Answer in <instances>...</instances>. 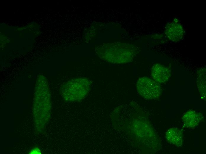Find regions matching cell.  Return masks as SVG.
<instances>
[{
  "mask_svg": "<svg viewBox=\"0 0 206 154\" xmlns=\"http://www.w3.org/2000/svg\"><path fill=\"white\" fill-rule=\"evenodd\" d=\"M138 93L147 100H156L159 98L161 93L159 83L149 78L142 77L139 78L136 84Z\"/></svg>",
  "mask_w": 206,
  "mask_h": 154,
  "instance_id": "3",
  "label": "cell"
},
{
  "mask_svg": "<svg viewBox=\"0 0 206 154\" xmlns=\"http://www.w3.org/2000/svg\"><path fill=\"white\" fill-rule=\"evenodd\" d=\"M99 51V55L102 58L116 64L131 62L136 53V49L133 46L119 43L103 46Z\"/></svg>",
  "mask_w": 206,
  "mask_h": 154,
  "instance_id": "1",
  "label": "cell"
},
{
  "mask_svg": "<svg viewBox=\"0 0 206 154\" xmlns=\"http://www.w3.org/2000/svg\"><path fill=\"white\" fill-rule=\"evenodd\" d=\"M202 73V74H203ZM200 75L199 74V77L197 79L198 82V87L199 92L202 96H205L206 95V76L205 72L204 75Z\"/></svg>",
  "mask_w": 206,
  "mask_h": 154,
  "instance_id": "8",
  "label": "cell"
},
{
  "mask_svg": "<svg viewBox=\"0 0 206 154\" xmlns=\"http://www.w3.org/2000/svg\"><path fill=\"white\" fill-rule=\"evenodd\" d=\"M170 74L169 69L160 64L154 65L151 68V76L154 80L158 83H164L168 81Z\"/></svg>",
  "mask_w": 206,
  "mask_h": 154,
  "instance_id": "4",
  "label": "cell"
},
{
  "mask_svg": "<svg viewBox=\"0 0 206 154\" xmlns=\"http://www.w3.org/2000/svg\"><path fill=\"white\" fill-rule=\"evenodd\" d=\"M165 32L167 37L174 41H179L183 35L182 26L179 23L175 22L170 23L166 25Z\"/></svg>",
  "mask_w": 206,
  "mask_h": 154,
  "instance_id": "5",
  "label": "cell"
},
{
  "mask_svg": "<svg viewBox=\"0 0 206 154\" xmlns=\"http://www.w3.org/2000/svg\"><path fill=\"white\" fill-rule=\"evenodd\" d=\"M199 113L194 110H190L183 115L182 119L184 125L187 127L193 128L197 126L202 120Z\"/></svg>",
  "mask_w": 206,
  "mask_h": 154,
  "instance_id": "6",
  "label": "cell"
},
{
  "mask_svg": "<svg viewBox=\"0 0 206 154\" xmlns=\"http://www.w3.org/2000/svg\"><path fill=\"white\" fill-rule=\"evenodd\" d=\"M30 154H41L40 150L37 147H35L30 150L29 152Z\"/></svg>",
  "mask_w": 206,
  "mask_h": 154,
  "instance_id": "9",
  "label": "cell"
},
{
  "mask_svg": "<svg viewBox=\"0 0 206 154\" xmlns=\"http://www.w3.org/2000/svg\"><path fill=\"white\" fill-rule=\"evenodd\" d=\"M165 138L169 142L177 146H181L182 144L183 134L178 128H172L168 129L165 134Z\"/></svg>",
  "mask_w": 206,
  "mask_h": 154,
  "instance_id": "7",
  "label": "cell"
},
{
  "mask_svg": "<svg viewBox=\"0 0 206 154\" xmlns=\"http://www.w3.org/2000/svg\"><path fill=\"white\" fill-rule=\"evenodd\" d=\"M91 82L87 78H77L64 84L61 88V92L64 99L70 101H78L87 94Z\"/></svg>",
  "mask_w": 206,
  "mask_h": 154,
  "instance_id": "2",
  "label": "cell"
}]
</instances>
